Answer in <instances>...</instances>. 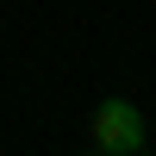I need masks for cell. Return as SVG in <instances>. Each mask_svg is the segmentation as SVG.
Segmentation results:
<instances>
[{"label": "cell", "instance_id": "cell-1", "mask_svg": "<svg viewBox=\"0 0 156 156\" xmlns=\"http://www.w3.org/2000/svg\"><path fill=\"white\" fill-rule=\"evenodd\" d=\"M94 144H100V156H131L137 144H144V119H137L131 100H100V112H94Z\"/></svg>", "mask_w": 156, "mask_h": 156}]
</instances>
